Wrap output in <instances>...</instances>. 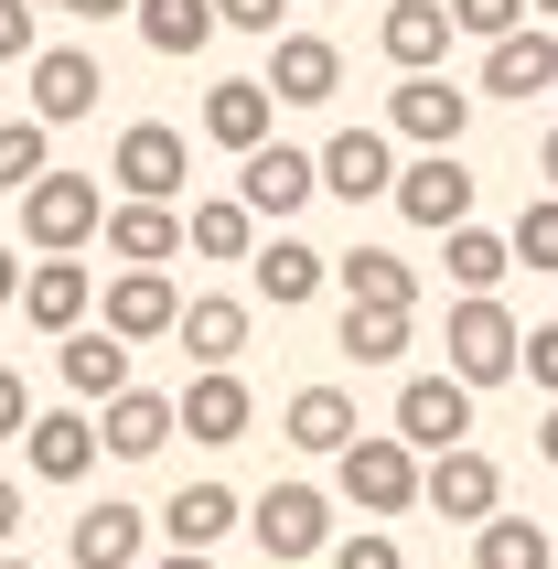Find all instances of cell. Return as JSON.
Wrapping results in <instances>:
<instances>
[{
  "label": "cell",
  "instance_id": "cell-3",
  "mask_svg": "<svg viewBox=\"0 0 558 569\" xmlns=\"http://www.w3.org/2000/svg\"><path fill=\"white\" fill-rule=\"evenodd\" d=\"M97 226H108V172H43V183H22V237H32V258L87 248Z\"/></svg>",
  "mask_w": 558,
  "mask_h": 569
},
{
  "label": "cell",
  "instance_id": "cell-9",
  "mask_svg": "<svg viewBox=\"0 0 558 569\" xmlns=\"http://www.w3.org/2000/svg\"><path fill=\"white\" fill-rule=\"evenodd\" d=\"M22 87H32V119L76 129V119H97L108 76H97V54H87V43H32V54H22Z\"/></svg>",
  "mask_w": 558,
  "mask_h": 569
},
{
  "label": "cell",
  "instance_id": "cell-47",
  "mask_svg": "<svg viewBox=\"0 0 558 569\" xmlns=\"http://www.w3.org/2000/svg\"><path fill=\"white\" fill-rule=\"evenodd\" d=\"M537 183L558 193V129H548V140H537Z\"/></svg>",
  "mask_w": 558,
  "mask_h": 569
},
{
  "label": "cell",
  "instance_id": "cell-1",
  "mask_svg": "<svg viewBox=\"0 0 558 569\" xmlns=\"http://www.w3.org/2000/svg\"><path fill=\"white\" fill-rule=\"evenodd\" d=\"M516 345H527V322L505 312L495 290H462V301H451V333H440V355H451V377H462L472 398L516 377Z\"/></svg>",
  "mask_w": 558,
  "mask_h": 569
},
{
  "label": "cell",
  "instance_id": "cell-35",
  "mask_svg": "<svg viewBox=\"0 0 558 569\" xmlns=\"http://www.w3.org/2000/svg\"><path fill=\"white\" fill-rule=\"evenodd\" d=\"M440 269H451V290H495L505 280V269H516V248H505V237H495V226H451V258H440Z\"/></svg>",
  "mask_w": 558,
  "mask_h": 569
},
{
  "label": "cell",
  "instance_id": "cell-31",
  "mask_svg": "<svg viewBox=\"0 0 558 569\" xmlns=\"http://www.w3.org/2000/svg\"><path fill=\"white\" fill-rule=\"evenodd\" d=\"M472 569H558V538L548 527H537V516H484V527H472Z\"/></svg>",
  "mask_w": 558,
  "mask_h": 569
},
{
  "label": "cell",
  "instance_id": "cell-24",
  "mask_svg": "<svg viewBox=\"0 0 558 569\" xmlns=\"http://www.w3.org/2000/svg\"><path fill=\"white\" fill-rule=\"evenodd\" d=\"M376 54L398 64V76L440 64V54H451V0H387V22H376Z\"/></svg>",
  "mask_w": 558,
  "mask_h": 569
},
{
  "label": "cell",
  "instance_id": "cell-34",
  "mask_svg": "<svg viewBox=\"0 0 558 569\" xmlns=\"http://www.w3.org/2000/svg\"><path fill=\"white\" fill-rule=\"evenodd\" d=\"M54 172V119H0V193H22V183H43Z\"/></svg>",
  "mask_w": 558,
  "mask_h": 569
},
{
  "label": "cell",
  "instance_id": "cell-8",
  "mask_svg": "<svg viewBox=\"0 0 558 569\" xmlns=\"http://www.w3.org/2000/svg\"><path fill=\"white\" fill-rule=\"evenodd\" d=\"M237 193H248V216H258V226H290L311 193H322V161H311V151H290V140L269 129L258 151H237Z\"/></svg>",
  "mask_w": 558,
  "mask_h": 569
},
{
  "label": "cell",
  "instance_id": "cell-39",
  "mask_svg": "<svg viewBox=\"0 0 558 569\" xmlns=\"http://www.w3.org/2000/svg\"><path fill=\"white\" fill-rule=\"evenodd\" d=\"M516 377H537V398H558V322H537L516 345Z\"/></svg>",
  "mask_w": 558,
  "mask_h": 569
},
{
  "label": "cell",
  "instance_id": "cell-30",
  "mask_svg": "<svg viewBox=\"0 0 558 569\" xmlns=\"http://www.w3.org/2000/svg\"><path fill=\"white\" fill-rule=\"evenodd\" d=\"M129 22H140V43H151V54H205V43H216V0H129Z\"/></svg>",
  "mask_w": 558,
  "mask_h": 569
},
{
  "label": "cell",
  "instance_id": "cell-17",
  "mask_svg": "<svg viewBox=\"0 0 558 569\" xmlns=\"http://www.w3.org/2000/svg\"><path fill=\"white\" fill-rule=\"evenodd\" d=\"M258 87L279 97V108H322V97L343 87V43H322V32H269V76Z\"/></svg>",
  "mask_w": 558,
  "mask_h": 569
},
{
  "label": "cell",
  "instance_id": "cell-15",
  "mask_svg": "<svg viewBox=\"0 0 558 569\" xmlns=\"http://www.w3.org/2000/svg\"><path fill=\"white\" fill-rule=\"evenodd\" d=\"M484 97H558V32L537 22V11L484 43Z\"/></svg>",
  "mask_w": 558,
  "mask_h": 569
},
{
  "label": "cell",
  "instance_id": "cell-20",
  "mask_svg": "<svg viewBox=\"0 0 558 569\" xmlns=\"http://www.w3.org/2000/svg\"><path fill=\"white\" fill-rule=\"evenodd\" d=\"M22 322H32V333H76V322H97V269H76V248L32 258V269H22Z\"/></svg>",
  "mask_w": 558,
  "mask_h": 569
},
{
  "label": "cell",
  "instance_id": "cell-7",
  "mask_svg": "<svg viewBox=\"0 0 558 569\" xmlns=\"http://www.w3.org/2000/svg\"><path fill=\"white\" fill-rule=\"evenodd\" d=\"M484 97H462L440 64H419V76H398V97H387V129H398L408 151H462V129Z\"/></svg>",
  "mask_w": 558,
  "mask_h": 569
},
{
  "label": "cell",
  "instance_id": "cell-36",
  "mask_svg": "<svg viewBox=\"0 0 558 569\" xmlns=\"http://www.w3.org/2000/svg\"><path fill=\"white\" fill-rule=\"evenodd\" d=\"M505 248H516V269H558V193H537L527 216L505 226Z\"/></svg>",
  "mask_w": 558,
  "mask_h": 569
},
{
  "label": "cell",
  "instance_id": "cell-23",
  "mask_svg": "<svg viewBox=\"0 0 558 569\" xmlns=\"http://www.w3.org/2000/svg\"><path fill=\"white\" fill-rule=\"evenodd\" d=\"M205 140H216V151H258V140H269L279 129V97L258 87V76H216V87H205Z\"/></svg>",
  "mask_w": 558,
  "mask_h": 569
},
{
  "label": "cell",
  "instance_id": "cell-38",
  "mask_svg": "<svg viewBox=\"0 0 558 569\" xmlns=\"http://www.w3.org/2000/svg\"><path fill=\"white\" fill-rule=\"evenodd\" d=\"M516 22H527V0H451V32H472V43H495Z\"/></svg>",
  "mask_w": 558,
  "mask_h": 569
},
{
  "label": "cell",
  "instance_id": "cell-26",
  "mask_svg": "<svg viewBox=\"0 0 558 569\" xmlns=\"http://www.w3.org/2000/svg\"><path fill=\"white\" fill-rule=\"evenodd\" d=\"M172 345H183L193 366H237V355H248V301H226V290H193L183 322H172Z\"/></svg>",
  "mask_w": 558,
  "mask_h": 569
},
{
  "label": "cell",
  "instance_id": "cell-29",
  "mask_svg": "<svg viewBox=\"0 0 558 569\" xmlns=\"http://www.w3.org/2000/svg\"><path fill=\"white\" fill-rule=\"evenodd\" d=\"M183 248H193V258H216V269H248V248H258L248 193H205V204L183 216Z\"/></svg>",
  "mask_w": 558,
  "mask_h": 569
},
{
  "label": "cell",
  "instance_id": "cell-28",
  "mask_svg": "<svg viewBox=\"0 0 558 569\" xmlns=\"http://www.w3.org/2000/svg\"><path fill=\"white\" fill-rule=\"evenodd\" d=\"M355 430H366V419H355V398H343V387H301V398L279 409V441H290V451H322V462H333Z\"/></svg>",
  "mask_w": 558,
  "mask_h": 569
},
{
  "label": "cell",
  "instance_id": "cell-14",
  "mask_svg": "<svg viewBox=\"0 0 558 569\" xmlns=\"http://www.w3.org/2000/svg\"><path fill=\"white\" fill-rule=\"evenodd\" d=\"M22 473H32V483H87V473H97V409H87V398H76V409H32Z\"/></svg>",
  "mask_w": 558,
  "mask_h": 569
},
{
  "label": "cell",
  "instance_id": "cell-27",
  "mask_svg": "<svg viewBox=\"0 0 558 569\" xmlns=\"http://www.w3.org/2000/svg\"><path fill=\"white\" fill-rule=\"evenodd\" d=\"M333 280H343V301H376V312H419V269H408L398 248H366V237H355V248L333 258Z\"/></svg>",
  "mask_w": 558,
  "mask_h": 569
},
{
  "label": "cell",
  "instance_id": "cell-32",
  "mask_svg": "<svg viewBox=\"0 0 558 569\" xmlns=\"http://www.w3.org/2000/svg\"><path fill=\"white\" fill-rule=\"evenodd\" d=\"M237 495H226V483H183V495H172V506H161V538L172 548H216V538H237Z\"/></svg>",
  "mask_w": 558,
  "mask_h": 569
},
{
  "label": "cell",
  "instance_id": "cell-43",
  "mask_svg": "<svg viewBox=\"0 0 558 569\" xmlns=\"http://www.w3.org/2000/svg\"><path fill=\"white\" fill-rule=\"evenodd\" d=\"M11 538H22V483L0 473V548H11Z\"/></svg>",
  "mask_w": 558,
  "mask_h": 569
},
{
  "label": "cell",
  "instance_id": "cell-18",
  "mask_svg": "<svg viewBox=\"0 0 558 569\" xmlns=\"http://www.w3.org/2000/svg\"><path fill=\"white\" fill-rule=\"evenodd\" d=\"M322 280H333V258L311 248V237H290V226H279V237H258V248H248V290H258V301H269V312H301V301H311V290H322Z\"/></svg>",
  "mask_w": 558,
  "mask_h": 569
},
{
  "label": "cell",
  "instance_id": "cell-10",
  "mask_svg": "<svg viewBox=\"0 0 558 569\" xmlns=\"http://www.w3.org/2000/svg\"><path fill=\"white\" fill-rule=\"evenodd\" d=\"M311 161H322V193H343L355 216L398 193V129H333V140H322Z\"/></svg>",
  "mask_w": 558,
  "mask_h": 569
},
{
  "label": "cell",
  "instance_id": "cell-42",
  "mask_svg": "<svg viewBox=\"0 0 558 569\" xmlns=\"http://www.w3.org/2000/svg\"><path fill=\"white\" fill-rule=\"evenodd\" d=\"M32 22H43L32 0H0V64H22V54H32Z\"/></svg>",
  "mask_w": 558,
  "mask_h": 569
},
{
  "label": "cell",
  "instance_id": "cell-2",
  "mask_svg": "<svg viewBox=\"0 0 558 569\" xmlns=\"http://www.w3.org/2000/svg\"><path fill=\"white\" fill-rule=\"evenodd\" d=\"M333 495H343L355 516H376V527H387V516L419 506V451H408L398 430H387V441H366V430H355V441L333 451Z\"/></svg>",
  "mask_w": 558,
  "mask_h": 569
},
{
  "label": "cell",
  "instance_id": "cell-48",
  "mask_svg": "<svg viewBox=\"0 0 558 569\" xmlns=\"http://www.w3.org/2000/svg\"><path fill=\"white\" fill-rule=\"evenodd\" d=\"M537 451H548V462H558V398H548V419H537Z\"/></svg>",
  "mask_w": 558,
  "mask_h": 569
},
{
  "label": "cell",
  "instance_id": "cell-51",
  "mask_svg": "<svg viewBox=\"0 0 558 569\" xmlns=\"http://www.w3.org/2000/svg\"><path fill=\"white\" fill-rule=\"evenodd\" d=\"M32 11H64V0H32Z\"/></svg>",
  "mask_w": 558,
  "mask_h": 569
},
{
  "label": "cell",
  "instance_id": "cell-46",
  "mask_svg": "<svg viewBox=\"0 0 558 569\" xmlns=\"http://www.w3.org/2000/svg\"><path fill=\"white\" fill-rule=\"evenodd\" d=\"M151 569H216V548H172V559H151Z\"/></svg>",
  "mask_w": 558,
  "mask_h": 569
},
{
  "label": "cell",
  "instance_id": "cell-40",
  "mask_svg": "<svg viewBox=\"0 0 558 569\" xmlns=\"http://www.w3.org/2000/svg\"><path fill=\"white\" fill-rule=\"evenodd\" d=\"M279 11H290V0H216V22H226V32H258V43H269V32H290Z\"/></svg>",
  "mask_w": 558,
  "mask_h": 569
},
{
  "label": "cell",
  "instance_id": "cell-5",
  "mask_svg": "<svg viewBox=\"0 0 558 569\" xmlns=\"http://www.w3.org/2000/svg\"><path fill=\"white\" fill-rule=\"evenodd\" d=\"M248 538L269 548L279 569L322 559V548H333V495H322V483H269V495L248 506Z\"/></svg>",
  "mask_w": 558,
  "mask_h": 569
},
{
  "label": "cell",
  "instance_id": "cell-6",
  "mask_svg": "<svg viewBox=\"0 0 558 569\" xmlns=\"http://www.w3.org/2000/svg\"><path fill=\"white\" fill-rule=\"evenodd\" d=\"M108 183L119 193H151V204H183V183H193V140L172 119H129L119 129V151H108Z\"/></svg>",
  "mask_w": 558,
  "mask_h": 569
},
{
  "label": "cell",
  "instance_id": "cell-52",
  "mask_svg": "<svg viewBox=\"0 0 558 569\" xmlns=\"http://www.w3.org/2000/svg\"><path fill=\"white\" fill-rule=\"evenodd\" d=\"M311 11H343V0H311Z\"/></svg>",
  "mask_w": 558,
  "mask_h": 569
},
{
  "label": "cell",
  "instance_id": "cell-53",
  "mask_svg": "<svg viewBox=\"0 0 558 569\" xmlns=\"http://www.w3.org/2000/svg\"><path fill=\"white\" fill-rule=\"evenodd\" d=\"M548 538H558V516H548Z\"/></svg>",
  "mask_w": 558,
  "mask_h": 569
},
{
  "label": "cell",
  "instance_id": "cell-21",
  "mask_svg": "<svg viewBox=\"0 0 558 569\" xmlns=\"http://www.w3.org/2000/svg\"><path fill=\"white\" fill-rule=\"evenodd\" d=\"M183 322V290H172V269H108V333H129V345H161Z\"/></svg>",
  "mask_w": 558,
  "mask_h": 569
},
{
  "label": "cell",
  "instance_id": "cell-37",
  "mask_svg": "<svg viewBox=\"0 0 558 569\" xmlns=\"http://www.w3.org/2000/svg\"><path fill=\"white\" fill-rule=\"evenodd\" d=\"M322 559L333 569H408V548H398V527H355V538H333Z\"/></svg>",
  "mask_w": 558,
  "mask_h": 569
},
{
  "label": "cell",
  "instance_id": "cell-11",
  "mask_svg": "<svg viewBox=\"0 0 558 569\" xmlns=\"http://www.w3.org/2000/svg\"><path fill=\"white\" fill-rule=\"evenodd\" d=\"M472 172H462V151H419V161H398V193H387V204H398L408 226H430V237H451V226L472 216Z\"/></svg>",
  "mask_w": 558,
  "mask_h": 569
},
{
  "label": "cell",
  "instance_id": "cell-19",
  "mask_svg": "<svg viewBox=\"0 0 558 569\" xmlns=\"http://www.w3.org/2000/svg\"><path fill=\"white\" fill-rule=\"evenodd\" d=\"M129 355H140L129 333L76 322V333H54V377H64V398H87V409H97V398H119V387H129Z\"/></svg>",
  "mask_w": 558,
  "mask_h": 569
},
{
  "label": "cell",
  "instance_id": "cell-41",
  "mask_svg": "<svg viewBox=\"0 0 558 569\" xmlns=\"http://www.w3.org/2000/svg\"><path fill=\"white\" fill-rule=\"evenodd\" d=\"M32 430V387H22V366H0V441H22Z\"/></svg>",
  "mask_w": 558,
  "mask_h": 569
},
{
  "label": "cell",
  "instance_id": "cell-50",
  "mask_svg": "<svg viewBox=\"0 0 558 569\" xmlns=\"http://www.w3.org/2000/svg\"><path fill=\"white\" fill-rule=\"evenodd\" d=\"M0 569H32V559H11V548H0Z\"/></svg>",
  "mask_w": 558,
  "mask_h": 569
},
{
  "label": "cell",
  "instance_id": "cell-12",
  "mask_svg": "<svg viewBox=\"0 0 558 569\" xmlns=\"http://www.w3.org/2000/svg\"><path fill=\"white\" fill-rule=\"evenodd\" d=\"M172 419H183L205 451H226V441H248V430H258V398H248V377H237V366H193L183 398H172Z\"/></svg>",
  "mask_w": 558,
  "mask_h": 569
},
{
  "label": "cell",
  "instance_id": "cell-45",
  "mask_svg": "<svg viewBox=\"0 0 558 569\" xmlns=\"http://www.w3.org/2000/svg\"><path fill=\"white\" fill-rule=\"evenodd\" d=\"M64 11H76V22H119L129 0H64Z\"/></svg>",
  "mask_w": 558,
  "mask_h": 569
},
{
  "label": "cell",
  "instance_id": "cell-4",
  "mask_svg": "<svg viewBox=\"0 0 558 569\" xmlns=\"http://www.w3.org/2000/svg\"><path fill=\"white\" fill-rule=\"evenodd\" d=\"M419 506H430L440 527H484V516L505 506V462H495V451H472V441L430 451V462H419Z\"/></svg>",
  "mask_w": 558,
  "mask_h": 569
},
{
  "label": "cell",
  "instance_id": "cell-33",
  "mask_svg": "<svg viewBox=\"0 0 558 569\" xmlns=\"http://www.w3.org/2000/svg\"><path fill=\"white\" fill-rule=\"evenodd\" d=\"M408 333H419V312H376V301H343V355L355 366H398Z\"/></svg>",
  "mask_w": 558,
  "mask_h": 569
},
{
  "label": "cell",
  "instance_id": "cell-16",
  "mask_svg": "<svg viewBox=\"0 0 558 569\" xmlns=\"http://www.w3.org/2000/svg\"><path fill=\"white\" fill-rule=\"evenodd\" d=\"M97 237H108V258H119V269H172V258H183V204H151V193H119Z\"/></svg>",
  "mask_w": 558,
  "mask_h": 569
},
{
  "label": "cell",
  "instance_id": "cell-44",
  "mask_svg": "<svg viewBox=\"0 0 558 569\" xmlns=\"http://www.w3.org/2000/svg\"><path fill=\"white\" fill-rule=\"evenodd\" d=\"M22 301V248H0V312Z\"/></svg>",
  "mask_w": 558,
  "mask_h": 569
},
{
  "label": "cell",
  "instance_id": "cell-25",
  "mask_svg": "<svg viewBox=\"0 0 558 569\" xmlns=\"http://www.w3.org/2000/svg\"><path fill=\"white\" fill-rule=\"evenodd\" d=\"M64 548H76V569H140L151 516H140V506H87L76 527H64Z\"/></svg>",
  "mask_w": 558,
  "mask_h": 569
},
{
  "label": "cell",
  "instance_id": "cell-13",
  "mask_svg": "<svg viewBox=\"0 0 558 569\" xmlns=\"http://www.w3.org/2000/svg\"><path fill=\"white\" fill-rule=\"evenodd\" d=\"M398 441L430 462V451H451V441H472V387L440 366V377H408L398 387Z\"/></svg>",
  "mask_w": 558,
  "mask_h": 569
},
{
  "label": "cell",
  "instance_id": "cell-22",
  "mask_svg": "<svg viewBox=\"0 0 558 569\" xmlns=\"http://www.w3.org/2000/svg\"><path fill=\"white\" fill-rule=\"evenodd\" d=\"M172 430H183V419H172L161 387H119V398H97V451H119V462H151Z\"/></svg>",
  "mask_w": 558,
  "mask_h": 569
},
{
  "label": "cell",
  "instance_id": "cell-49",
  "mask_svg": "<svg viewBox=\"0 0 558 569\" xmlns=\"http://www.w3.org/2000/svg\"><path fill=\"white\" fill-rule=\"evenodd\" d=\"M527 11H537V22H558V0H527Z\"/></svg>",
  "mask_w": 558,
  "mask_h": 569
}]
</instances>
